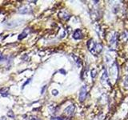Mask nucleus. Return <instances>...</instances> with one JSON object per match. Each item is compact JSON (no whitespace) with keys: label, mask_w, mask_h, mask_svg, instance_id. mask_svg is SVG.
<instances>
[{"label":"nucleus","mask_w":128,"mask_h":120,"mask_svg":"<svg viewBox=\"0 0 128 120\" xmlns=\"http://www.w3.org/2000/svg\"><path fill=\"white\" fill-rule=\"evenodd\" d=\"M87 47H88L89 50L91 51L92 54L95 55V47H96V43L94 42L93 39H90L88 42H87Z\"/></svg>","instance_id":"f03ea898"},{"label":"nucleus","mask_w":128,"mask_h":120,"mask_svg":"<svg viewBox=\"0 0 128 120\" xmlns=\"http://www.w3.org/2000/svg\"><path fill=\"white\" fill-rule=\"evenodd\" d=\"M96 74H97V70H96L95 69H93L91 70V75L92 78H95V77L96 76Z\"/></svg>","instance_id":"ddd939ff"},{"label":"nucleus","mask_w":128,"mask_h":120,"mask_svg":"<svg viewBox=\"0 0 128 120\" xmlns=\"http://www.w3.org/2000/svg\"><path fill=\"white\" fill-rule=\"evenodd\" d=\"M75 107L74 105H70L69 107H67L65 109V110H64V112H65V114L66 115L68 116H71L74 114L75 112Z\"/></svg>","instance_id":"7ed1b4c3"},{"label":"nucleus","mask_w":128,"mask_h":120,"mask_svg":"<svg viewBox=\"0 0 128 120\" xmlns=\"http://www.w3.org/2000/svg\"><path fill=\"white\" fill-rule=\"evenodd\" d=\"M59 16L60 17V18L63 19H68L70 18V15L65 10L61 11V12L59 14Z\"/></svg>","instance_id":"0eeeda50"},{"label":"nucleus","mask_w":128,"mask_h":120,"mask_svg":"<svg viewBox=\"0 0 128 120\" xmlns=\"http://www.w3.org/2000/svg\"><path fill=\"white\" fill-rule=\"evenodd\" d=\"M19 12L21 13V14H26V13H28V8L27 7H22L20 8V9L19 10Z\"/></svg>","instance_id":"9b49d317"},{"label":"nucleus","mask_w":128,"mask_h":120,"mask_svg":"<svg viewBox=\"0 0 128 120\" xmlns=\"http://www.w3.org/2000/svg\"><path fill=\"white\" fill-rule=\"evenodd\" d=\"M102 50H103V46L100 43H96V47H95V55L99 54Z\"/></svg>","instance_id":"6e6552de"},{"label":"nucleus","mask_w":128,"mask_h":120,"mask_svg":"<svg viewBox=\"0 0 128 120\" xmlns=\"http://www.w3.org/2000/svg\"><path fill=\"white\" fill-rule=\"evenodd\" d=\"M7 91H8V88H2L0 90V95H2V96H7Z\"/></svg>","instance_id":"1a4fd4ad"},{"label":"nucleus","mask_w":128,"mask_h":120,"mask_svg":"<svg viewBox=\"0 0 128 120\" xmlns=\"http://www.w3.org/2000/svg\"><path fill=\"white\" fill-rule=\"evenodd\" d=\"M73 38L75 39H81L83 38V33H82V31H81V30L79 29H78L75 31V33H74V35H73Z\"/></svg>","instance_id":"423d86ee"},{"label":"nucleus","mask_w":128,"mask_h":120,"mask_svg":"<svg viewBox=\"0 0 128 120\" xmlns=\"http://www.w3.org/2000/svg\"><path fill=\"white\" fill-rule=\"evenodd\" d=\"M51 120H61L59 118H53Z\"/></svg>","instance_id":"dca6fc26"},{"label":"nucleus","mask_w":128,"mask_h":120,"mask_svg":"<svg viewBox=\"0 0 128 120\" xmlns=\"http://www.w3.org/2000/svg\"><path fill=\"white\" fill-rule=\"evenodd\" d=\"M101 82L103 85H106L107 83L109 84V80H108V75H107V73L106 70H104L103 75H102L101 77Z\"/></svg>","instance_id":"20e7f679"},{"label":"nucleus","mask_w":128,"mask_h":120,"mask_svg":"<svg viewBox=\"0 0 128 120\" xmlns=\"http://www.w3.org/2000/svg\"><path fill=\"white\" fill-rule=\"evenodd\" d=\"M58 93H59V91H58L57 90H52V95H54V96H56L58 95Z\"/></svg>","instance_id":"4468645a"},{"label":"nucleus","mask_w":128,"mask_h":120,"mask_svg":"<svg viewBox=\"0 0 128 120\" xmlns=\"http://www.w3.org/2000/svg\"><path fill=\"white\" fill-rule=\"evenodd\" d=\"M31 120H39V119H36V118H31Z\"/></svg>","instance_id":"f3484780"},{"label":"nucleus","mask_w":128,"mask_h":120,"mask_svg":"<svg viewBox=\"0 0 128 120\" xmlns=\"http://www.w3.org/2000/svg\"><path fill=\"white\" fill-rule=\"evenodd\" d=\"M0 120H7V118H6V117H2V118L0 119Z\"/></svg>","instance_id":"2eb2a0df"},{"label":"nucleus","mask_w":128,"mask_h":120,"mask_svg":"<svg viewBox=\"0 0 128 120\" xmlns=\"http://www.w3.org/2000/svg\"><path fill=\"white\" fill-rule=\"evenodd\" d=\"M86 86H83V87H81L80 89V92H79V100L81 102H83L85 100L86 97Z\"/></svg>","instance_id":"f257e3e1"},{"label":"nucleus","mask_w":128,"mask_h":120,"mask_svg":"<svg viewBox=\"0 0 128 120\" xmlns=\"http://www.w3.org/2000/svg\"><path fill=\"white\" fill-rule=\"evenodd\" d=\"M123 37H125V41H127V40L128 39V33L127 32V31H124V32L123 33V35H122V39H123Z\"/></svg>","instance_id":"f8f14e48"},{"label":"nucleus","mask_w":128,"mask_h":120,"mask_svg":"<svg viewBox=\"0 0 128 120\" xmlns=\"http://www.w3.org/2000/svg\"><path fill=\"white\" fill-rule=\"evenodd\" d=\"M27 33L26 32V30H24L22 34H20V35H19L18 39H19V40H22V39H23L24 38H26V37H27Z\"/></svg>","instance_id":"9d476101"},{"label":"nucleus","mask_w":128,"mask_h":120,"mask_svg":"<svg viewBox=\"0 0 128 120\" xmlns=\"http://www.w3.org/2000/svg\"><path fill=\"white\" fill-rule=\"evenodd\" d=\"M110 75H111V77H114L115 75H116V77L118 76V67L116 63H115L110 68Z\"/></svg>","instance_id":"39448f33"}]
</instances>
